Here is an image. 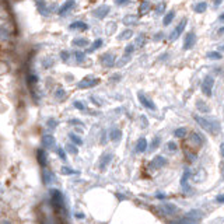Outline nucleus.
Listing matches in <instances>:
<instances>
[{
	"instance_id": "1",
	"label": "nucleus",
	"mask_w": 224,
	"mask_h": 224,
	"mask_svg": "<svg viewBox=\"0 0 224 224\" xmlns=\"http://www.w3.org/2000/svg\"><path fill=\"white\" fill-rule=\"evenodd\" d=\"M193 118H195V120H196L205 130H207L209 133L213 135V133H217V132H218V123H217L216 120L203 118V116H200V115H195Z\"/></svg>"
},
{
	"instance_id": "2",
	"label": "nucleus",
	"mask_w": 224,
	"mask_h": 224,
	"mask_svg": "<svg viewBox=\"0 0 224 224\" xmlns=\"http://www.w3.org/2000/svg\"><path fill=\"white\" fill-rule=\"evenodd\" d=\"M50 198H52V206L57 214L63 212V195L57 189H50Z\"/></svg>"
},
{
	"instance_id": "3",
	"label": "nucleus",
	"mask_w": 224,
	"mask_h": 224,
	"mask_svg": "<svg viewBox=\"0 0 224 224\" xmlns=\"http://www.w3.org/2000/svg\"><path fill=\"white\" fill-rule=\"evenodd\" d=\"M200 218H202V212L200 210H192L188 214H185L181 218V221H182V224H199Z\"/></svg>"
},
{
	"instance_id": "4",
	"label": "nucleus",
	"mask_w": 224,
	"mask_h": 224,
	"mask_svg": "<svg viewBox=\"0 0 224 224\" xmlns=\"http://www.w3.org/2000/svg\"><path fill=\"white\" fill-rule=\"evenodd\" d=\"M158 212H160L161 216H172V214H175L178 212V209L172 203H164V205H161L158 207Z\"/></svg>"
},
{
	"instance_id": "5",
	"label": "nucleus",
	"mask_w": 224,
	"mask_h": 224,
	"mask_svg": "<svg viewBox=\"0 0 224 224\" xmlns=\"http://www.w3.org/2000/svg\"><path fill=\"white\" fill-rule=\"evenodd\" d=\"M213 86H214V79L212 76H207L203 83H202V91L206 94L207 97L212 95V90H213Z\"/></svg>"
},
{
	"instance_id": "6",
	"label": "nucleus",
	"mask_w": 224,
	"mask_h": 224,
	"mask_svg": "<svg viewBox=\"0 0 224 224\" xmlns=\"http://www.w3.org/2000/svg\"><path fill=\"white\" fill-rule=\"evenodd\" d=\"M185 27H186V18H184L179 24L176 25V28L174 30V31L169 34V41H175L182 32H184V30H185Z\"/></svg>"
},
{
	"instance_id": "7",
	"label": "nucleus",
	"mask_w": 224,
	"mask_h": 224,
	"mask_svg": "<svg viewBox=\"0 0 224 224\" xmlns=\"http://www.w3.org/2000/svg\"><path fill=\"white\" fill-rule=\"evenodd\" d=\"M109 6H106V4H104V6H100L98 8H95L94 11H93V14H94V17H97V18H100V20H102V18H105V17L109 14Z\"/></svg>"
},
{
	"instance_id": "8",
	"label": "nucleus",
	"mask_w": 224,
	"mask_h": 224,
	"mask_svg": "<svg viewBox=\"0 0 224 224\" xmlns=\"http://www.w3.org/2000/svg\"><path fill=\"white\" fill-rule=\"evenodd\" d=\"M100 83L98 79H94V77H87V79H84L83 81H80L79 84H77V87L79 88H90V87H94Z\"/></svg>"
},
{
	"instance_id": "9",
	"label": "nucleus",
	"mask_w": 224,
	"mask_h": 224,
	"mask_svg": "<svg viewBox=\"0 0 224 224\" xmlns=\"http://www.w3.org/2000/svg\"><path fill=\"white\" fill-rule=\"evenodd\" d=\"M195 42H196V35H195V32H189V34H186L185 41H184V49L185 50L191 49L193 45H195Z\"/></svg>"
},
{
	"instance_id": "10",
	"label": "nucleus",
	"mask_w": 224,
	"mask_h": 224,
	"mask_svg": "<svg viewBox=\"0 0 224 224\" xmlns=\"http://www.w3.org/2000/svg\"><path fill=\"white\" fill-rule=\"evenodd\" d=\"M203 137L200 136L199 133H196V132H193L191 133V136H189V143L192 144L193 147H200L202 144H203Z\"/></svg>"
},
{
	"instance_id": "11",
	"label": "nucleus",
	"mask_w": 224,
	"mask_h": 224,
	"mask_svg": "<svg viewBox=\"0 0 224 224\" xmlns=\"http://www.w3.org/2000/svg\"><path fill=\"white\" fill-rule=\"evenodd\" d=\"M101 63L106 66V67H112L115 64V55L112 53H105V55L101 56Z\"/></svg>"
},
{
	"instance_id": "12",
	"label": "nucleus",
	"mask_w": 224,
	"mask_h": 224,
	"mask_svg": "<svg viewBox=\"0 0 224 224\" xmlns=\"http://www.w3.org/2000/svg\"><path fill=\"white\" fill-rule=\"evenodd\" d=\"M167 165V160L164 158V157H161V156H157V157H154V160L151 161V164H150V168H162Z\"/></svg>"
},
{
	"instance_id": "13",
	"label": "nucleus",
	"mask_w": 224,
	"mask_h": 224,
	"mask_svg": "<svg viewBox=\"0 0 224 224\" xmlns=\"http://www.w3.org/2000/svg\"><path fill=\"white\" fill-rule=\"evenodd\" d=\"M139 100H140V102L143 104V106L149 108V109H151V111H154V109H156V105L153 104L151 100H150V98H147V97L144 95V94H142V93H139Z\"/></svg>"
},
{
	"instance_id": "14",
	"label": "nucleus",
	"mask_w": 224,
	"mask_h": 224,
	"mask_svg": "<svg viewBox=\"0 0 224 224\" xmlns=\"http://www.w3.org/2000/svg\"><path fill=\"white\" fill-rule=\"evenodd\" d=\"M37 158H38V162H39L42 167H45L48 164V157H46V151L44 149H39L37 150Z\"/></svg>"
},
{
	"instance_id": "15",
	"label": "nucleus",
	"mask_w": 224,
	"mask_h": 224,
	"mask_svg": "<svg viewBox=\"0 0 224 224\" xmlns=\"http://www.w3.org/2000/svg\"><path fill=\"white\" fill-rule=\"evenodd\" d=\"M42 144H44L46 149H52V147L55 146V139H53V136L45 135V136L42 137Z\"/></svg>"
},
{
	"instance_id": "16",
	"label": "nucleus",
	"mask_w": 224,
	"mask_h": 224,
	"mask_svg": "<svg viewBox=\"0 0 224 224\" xmlns=\"http://www.w3.org/2000/svg\"><path fill=\"white\" fill-rule=\"evenodd\" d=\"M146 149H147V140L144 137H140L136 143V150L139 153H143V151H146Z\"/></svg>"
},
{
	"instance_id": "17",
	"label": "nucleus",
	"mask_w": 224,
	"mask_h": 224,
	"mask_svg": "<svg viewBox=\"0 0 224 224\" xmlns=\"http://www.w3.org/2000/svg\"><path fill=\"white\" fill-rule=\"evenodd\" d=\"M73 6H74V0H67V1H64V4L59 8V14H60V16H63L64 13H66L67 10H70Z\"/></svg>"
},
{
	"instance_id": "18",
	"label": "nucleus",
	"mask_w": 224,
	"mask_h": 224,
	"mask_svg": "<svg viewBox=\"0 0 224 224\" xmlns=\"http://www.w3.org/2000/svg\"><path fill=\"white\" fill-rule=\"evenodd\" d=\"M69 28L70 30H81V31H86L88 27L86 23H83V21H76V23H73V24L69 25Z\"/></svg>"
},
{
	"instance_id": "19",
	"label": "nucleus",
	"mask_w": 224,
	"mask_h": 224,
	"mask_svg": "<svg viewBox=\"0 0 224 224\" xmlns=\"http://www.w3.org/2000/svg\"><path fill=\"white\" fill-rule=\"evenodd\" d=\"M111 160H112V154L106 153L104 157L101 158V164H100V168H101V169H105V168H106V165L111 162Z\"/></svg>"
},
{
	"instance_id": "20",
	"label": "nucleus",
	"mask_w": 224,
	"mask_h": 224,
	"mask_svg": "<svg viewBox=\"0 0 224 224\" xmlns=\"http://www.w3.org/2000/svg\"><path fill=\"white\" fill-rule=\"evenodd\" d=\"M123 24L126 25H133V24H137V17L130 14V16H125L123 17Z\"/></svg>"
},
{
	"instance_id": "21",
	"label": "nucleus",
	"mask_w": 224,
	"mask_h": 224,
	"mask_svg": "<svg viewBox=\"0 0 224 224\" xmlns=\"http://www.w3.org/2000/svg\"><path fill=\"white\" fill-rule=\"evenodd\" d=\"M120 137H122V132H120L118 128H113L111 130V140L113 142H119Z\"/></svg>"
},
{
	"instance_id": "22",
	"label": "nucleus",
	"mask_w": 224,
	"mask_h": 224,
	"mask_svg": "<svg viewBox=\"0 0 224 224\" xmlns=\"http://www.w3.org/2000/svg\"><path fill=\"white\" fill-rule=\"evenodd\" d=\"M35 4H37L38 10H39L42 14H46V11H48V10H50V8L46 7V4H45V1H44V0H35Z\"/></svg>"
},
{
	"instance_id": "23",
	"label": "nucleus",
	"mask_w": 224,
	"mask_h": 224,
	"mask_svg": "<svg viewBox=\"0 0 224 224\" xmlns=\"http://www.w3.org/2000/svg\"><path fill=\"white\" fill-rule=\"evenodd\" d=\"M53 179H55L53 174H52L49 169H45V171H44V181H45V184H52Z\"/></svg>"
},
{
	"instance_id": "24",
	"label": "nucleus",
	"mask_w": 224,
	"mask_h": 224,
	"mask_svg": "<svg viewBox=\"0 0 224 224\" xmlns=\"http://www.w3.org/2000/svg\"><path fill=\"white\" fill-rule=\"evenodd\" d=\"M144 42H146V35L144 34H140V35H137L136 37V41H135V48H142L144 45Z\"/></svg>"
},
{
	"instance_id": "25",
	"label": "nucleus",
	"mask_w": 224,
	"mask_h": 224,
	"mask_svg": "<svg viewBox=\"0 0 224 224\" xmlns=\"http://www.w3.org/2000/svg\"><path fill=\"white\" fill-rule=\"evenodd\" d=\"M174 17H175V13H174V11H169V13H167V14H165V17H164V20H162V24H164V25H169L171 23H172Z\"/></svg>"
},
{
	"instance_id": "26",
	"label": "nucleus",
	"mask_w": 224,
	"mask_h": 224,
	"mask_svg": "<svg viewBox=\"0 0 224 224\" xmlns=\"http://www.w3.org/2000/svg\"><path fill=\"white\" fill-rule=\"evenodd\" d=\"M149 10H150V1L149 0H144L143 3L140 4V7H139V11H140V14H146Z\"/></svg>"
},
{
	"instance_id": "27",
	"label": "nucleus",
	"mask_w": 224,
	"mask_h": 224,
	"mask_svg": "<svg viewBox=\"0 0 224 224\" xmlns=\"http://www.w3.org/2000/svg\"><path fill=\"white\" fill-rule=\"evenodd\" d=\"M198 109H199L200 112H203V113H209L210 112V106L209 105H206V102H202V101H198Z\"/></svg>"
},
{
	"instance_id": "28",
	"label": "nucleus",
	"mask_w": 224,
	"mask_h": 224,
	"mask_svg": "<svg viewBox=\"0 0 224 224\" xmlns=\"http://www.w3.org/2000/svg\"><path fill=\"white\" fill-rule=\"evenodd\" d=\"M206 8H207V4H206L205 1H200V3H198V4H195L193 10H195L196 13H203Z\"/></svg>"
},
{
	"instance_id": "29",
	"label": "nucleus",
	"mask_w": 224,
	"mask_h": 224,
	"mask_svg": "<svg viewBox=\"0 0 224 224\" xmlns=\"http://www.w3.org/2000/svg\"><path fill=\"white\" fill-rule=\"evenodd\" d=\"M73 45H76V46H86L88 45V41L86 38H76V39H73Z\"/></svg>"
},
{
	"instance_id": "30",
	"label": "nucleus",
	"mask_w": 224,
	"mask_h": 224,
	"mask_svg": "<svg viewBox=\"0 0 224 224\" xmlns=\"http://www.w3.org/2000/svg\"><path fill=\"white\" fill-rule=\"evenodd\" d=\"M102 44H104V41H102V39H95V41H94V44H93V46H91V48H88L87 52H94V50H97L100 46H102Z\"/></svg>"
},
{
	"instance_id": "31",
	"label": "nucleus",
	"mask_w": 224,
	"mask_h": 224,
	"mask_svg": "<svg viewBox=\"0 0 224 224\" xmlns=\"http://www.w3.org/2000/svg\"><path fill=\"white\" fill-rule=\"evenodd\" d=\"M69 137H70V140H72L74 144H77V146H81V144H83V140H81V139L77 136V135H74V133H72V135H70Z\"/></svg>"
},
{
	"instance_id": "32",
	"label": "nucleus",
	"mask_w": 224,
	"mask_h": 224,
	"mask_svg": "<svg viewBox=\"0 0 224 224\" xmlns=\"http://www.w3.org/2000/svg\"><path fill=\"white\" fill-rule=\"evenodd\" d=\"M174 136H175V137H185V136H186V129H185V128L176 129L175 132H174Z\"/></svg>"
},
{
	"instance_id": "33",
	"label": "nucleus",
	"mask_w": 224,
	"mask_h": 224,
	"mask_svg": "<svg viewBox=\"0 0 224 224\" xmlns=\"http://www.w3.org/2000/svg\"><path fill=\"white\" fill-rule=\"evenodd\" d=\"M132 35H133V31L132 30H126V31L122 32V35H119V39H129Z\"/></svg>"
},
{
	"instance_id": "34",
	"label": "nucleus",
	"mask_w": 224,
	"mask_h": 224,
	"mask_svg": "<svg viewBox=\"0 0 224 224\" xmlns=\"http://www.w3.org/2000/svg\"><path fill=\"white\" fill-rule=\"evenodd\" d=\"M64 95H66V93H64L63 88H57V90L55 91V97L57 98V100H63Z\"/></svg>"
},
{
	"instance_id": "35",
	"label": "nucleus",
	"mask_w": 224,
	"mask_h": 224,
	"mask_svg": "<svg viewBox=\"0 0 224 224\" xmlns=\"http://www.w3.org/2000/svg\"><path fill=\"white\" fill-rule=\"evenodd\" d=\"M62 174H64V175H73V174H77V171H74V169H72L69 167H62Z\"/></svg>"
},
{
	"instance_id": "36",
	"label": "nucleus",
	"mask_w": 224,
	"mask_h": 224,
	"mask_svg": "<svg viewBox=\"0 0 224 224\" xmlns=\"http://www.w3.org/2000/svg\"><path fill=\"white\" fill-rule=\"evenodd\" d=\"M176 149H178V144L175 142H168L167 143V150L168 151H175Z\"/></svg>"
},
{
	"instance_id": "37",
	"label": "nucleus",
	"mask_w": 224,
	"mask_h": 224,
	"mask_svg": "<svg viewBox=\"0 0 224 224\" xmlns=\"http://www.w3.org/2000/svg\"><path fill=\"white\" fill-rule=\"evenodd\" d=\"M207 57L209 59H216V60H218V59H221V53H218V52H209Z\"/></svg>"
},
{
	"instance_id": "38",
	"label": "nucleus",
	"mask_w": 224,
	"mask_h": 224,
	"mask_svg": "<svg viewBox=\"0 0 224 224\" xmlns=\"http://www.w3.org/2000/svg\"><path fill=\"white\" fill-rule=\"evenodd\" d=\"M57 125H59V122L55 119H48V122H46V126H48L49 129H55Z\"/></svg>"
},
{
	"instance_id": "39",
	"label": "nucleus",
	"mask_w": 224,
	"mask_h": 224,
	"mask_svg": "<svg viewBox=\"0 0 224 224\" xmlns=\"http://www.w3.org/2000/svg\"><path fill=\"white\" fill-rule=\"evenodd\" d=\"M66 150L69 153H72V154H77V153H79V150L76 149L74 144H67V146H66Z\"/></svg>"
},
{
	"instance_id": "40",
	"label": "nucleus",
	"mask_w": 224,
	"mask_h": 224,
	"mask_svg": "<svg viewBox=\"0 0 224 224\" xmlns=\"http://www.w3.org/2000/svg\"><path fill=\"white\" fill-rule=\"evenodd\" d=\"M76 59H77V62H84L86 53L84 52H76Z\"/></svg>"
},
{
	"instance_id": "41",
	"label": "nucleus",
	"mask_w": 224,
	"mask_h": 224,
	"mask_svg": "<svg viewBox=\"0 0 224 224\" xmlns=\"http://www.w3.org/2000/svg\"><path fill=\"white\" fill-rule=\"evenodd\" d=\"M60 57H62V60H63V62H67V60H69V57H70V53H69L67 50H62V52H60Z\"/></svg>"
},
{
	"instance_id": "42",
	"label": "nucleus",
	"mask_w": 224,
	"mask_h": 224,
	"mask_svg": "<svg viewBox=\"0 0 224 224\" xmlns=\"http://www.w3.org/2000/svg\"><path fill=\"white\" fill-rule=\"evenodd\" d=\"M188 176H189V172H185L184 178H182V182H181V185H182V188H184L185 191L188 189V185H186V179H188Z\"/></svg>"
},
{
	"instance_id": "43",
	"label": "nucleus",
	"mask_w": 224,
	"mask_h": 224,
	"mask_svg": "<svg viewBox=\"0 0 224 224\" xmlns=\"http://www.w3.org/2000/svg\"><path fill=\"white\" fill-rule=\"evenodd\" d=\"M42 64H44V67L49 69V67H52V66H53V60H52V59H45V60L42 62Z\"/></svg>"
},
{
	"instance_id": "44",
	"label": "nucleus",
	"mask_w": 224,
	"mask_h": 224,
	"mask_svg": "<svg viewBox=\"0 0 224 224\" xmlns=\"http://www.w3.org/2000/svg\"><path fill=\"white\" fill-rule=\"evenodd\" d=\"M158 144H160V137H154V140L151 142V146H150V150H154Z\"/></svg>"
},
{
	"instance_id": "45",
	"label": "nucleus",
	"mask_w": 224,
	"mask_h": 224,
	"mask_svg": "<svg viewBox=\"0 0 224 224\" xmlns=\"http://www.w3.org/2000/svg\"><path fill=\"white\" fill-rule=\"evenodd\" d=\"M135 45H132V44H130V45H128V46H126V48H125V53H126V55H130V53H132V52H133V50H135Z\"/></svg>"
},
{
	"instance_id": "46",
	"label": "nucleus",
	"mask_w": 224,
	"mask_h": 224,
	"mask_svg": "<svg viewBox=\"0 0 224 224\" xmlns=\"http://www.w3.org/2000/svg\"><path fill=\"white\" fill-rule=\"evenodd\" d=\"M186 158L189 162H193V161L196 160V154L195 153H186Z\"/></svg>"
},
{
	"instance_id": "47",
	"label": "nucleus",
	"mask_w": 224,
	"mask_h": 224,
	"mask_svg": "<svg viewBox=\"0 0 224 224\" xmlns=\"http://www.w3.org/2000/svg\"><path fill=\"white\" fill-rule=\"evenodd\" d=\"M57 156L60 157V160H66V154H64V151H63V149H60V147H57Z\"/></svg>"
},
{
	"instance_id": "48",
	"label": "nucleus",
	"mask_w": 224,
	"mask_h": 224,
	"mask_svg": "<svg viewBox=\"0 0 224 224\" xmlns=\"http://www.w3.org/2000/svg\"><path fill=\"white\" fill-rule=\"evenodd\" d=\"M129 60H130V56L126 55V57L123 56V57H122V60H119V62H118V66H123L125 63H128Z\"/></svg>"
},
{
	"instance_id": "49",
	"label": "nucleus",
	"mask_w": 224,
	"mask_h": 224,
	"mask_svg": "<svg viewBox=\"0 0 224 224\" xmlns=\"http://www.w3.org/2000/svg\"><path fill=\"white\" fill-rule=\"evenodd\" d=\"M74 106H76L77 109H80V111H84V109H86L84 104H83V102H80V101H76V102H74Z\"/></svg>"
},
{
	"instance_id": "50",
	"label": "nucleus",
	"mask_w": 224,
	"mask_h": 224,
	"mask_svg": "<svg viewBox=\"0 0 224 224\" xmlns=\"http://www.w3.org/2000/svg\"><path fill=\"white\" fill-rule=\"evenodd\" d=\"M0 38H4V39H7L8 38V34H7V31H6L4 28H0Z\"/></svg>"
},
{
	"instance_id": "51",
	"label": "nucleus",
	"mask_w": 224,
	"mask_h": 224,
	"mask_svg": "<svg viewBox=\"0 0 224 224\" xmlns=\"http://www.w3.org/2000/svg\"><path fill=\"white\" fill-rule=\"evenodd\" d=\"M164 8H165V4H164V3H161L160 6L157 7V14H162V13H164Z\"/></svg>"
},
{
	"instance_id": "52",
	"label": "nucleus",
	"mask_w": 224,
	"mask_h": 224,
	"mask_svg": "<svg viewBox=\"0 0 224 224\" xmlns=\"http://www.w3.org/2000/svg\"><path fill=\"white\" fill-rule=\"evenodd\" d=\"M164 38V34L162 32H157L156 35H154V41H161Z\"/></svg>"
},
{
	"instance_id": "53",
	"label": "nucleus",
	"mask_w": 224,
	"mask_h": 224,
	"mask_svg": "<svg viewBox=\"0 0 224 224\" xmlns=\"http://www.w3.org/2000/svg\"><path fill=\"white\" fill-rule=\"evenodd\" d=\"M69 123H70V125H83V122H81V120H79V119H70L69 120Z\"/></svg>"
},
{
	"instance_id": "54",
	"label": "nucleus",
	"mask_w": 224,
	"mask_h": 224,
	"mask_svg": "<svg viewBox=\"0 0 224 224\" xmlns=\"http://www.w3.org/2000/svg\"><path fill=\"white\" fill-rule=\"evenodd\" d=\"M129 0H116V4H119V6H123V4H128Z\"/></svg>"
},
{
	"instance_id": "55",
	"label": "nucleus",
	"mask_w": 224,
	"mask_h": 224,
	"mask_svg": "<svg viewBox=\"0 0 224 224\" xmlns=\"http://www.w3.org/2000/svg\"><path fill=\"white\" fill-rule=\"evenodd\" d=\"M221 4V0H213V6L217 7V6H220Z\"/></svg>"
},
{
	"instance_id": "56",
	"label": "nucleus",
	"mask_w": 224,
	"mask_h": 224,
	"mask_svg": "<svg viewBox=\"0 0 224 224\" xmlns=\"http://www.w3.org/2000/svg\"><path fill=\"white\" fill-rule=\"evenodd\" d=\"M216 200L218 202V203H223V195H218V196L216 198Z\"/></svg>"
},
{
	"instance_id": "57",
	"label": "nucleus",
	"mask_w": 224,
	"mask_h": 224,
	"mask_svg": "<svg viewBox=\"0 0 224 224\" xmlns=\"http://www.w3.org/2000/svg\"><path fill=\"white\" fill-rule=\"evenodd\" d=\"M91 101H93V102H95V105H98V106L101 105V102H98V101H97L95 97H91Z\"/></svg>"
},
{
	"instance_id": "58",
	"label": "nucleus",
	"mask_w": 224,
	"mask_h": 224,
	"mask_svg": "<svg viewBox=\"0 0 224 224\" xmlns=\"http://www.w3.org/2000/svg\"><path fill=\"white\" fill-rule=\"evenodd\" d=\"M120 79V74H115V76H112L111 80H119Z\"/></svg>"
},
{
	"instance_id": "59",
	"label": "nucleus",
	"mask_w": 224,
	"mask_h": 224,
	"mask_svg": "<svg viewBox=\"0 0 224 224\" xmlns=\"http://www.w3.org/2000/svg\"><path fill=\"white\" fill-rule=\"evenodd\" d=\"M169 224H182V221H181V218H179V220H174V221H171Z\"/></svg>"
},
{
	"instance_id": "60",
	"label": "nucleus",
	"mask_w": 224,
	"mask_h": 224,
	"mask_svg": "<svg viewBox=\"0 0 224 224\" xmlns=\"http://www.w3.org/2000/svg\"><path fill=\"white\" fill-rule=\"evenodd\" d=\"M77 217H79V218H83V217H84V214H83V213H79V214H77Z\"/></svg>"
},
{
	"instance_id": "61",
	"label": "nucleus",
	"mask_w": 224,
	"mask_h": 224,
	"mask_svg": "<svg viewBox=\"0 0 224 224\" xmlns=\"http://www.w3.org/2000/svg\"><path fill=\"white\" fill-rule=\"evenodd\" d=\"M1 224H11V223H10V221H7V220H4V221H3Z\"/></svg>"
}]
</instances>
